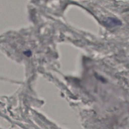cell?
<instances>
[{
  "instance_id": "obj_1",
  "label": "cell",
  "mask_w": 129,
  "mask_h": 129,
  "mask_svg": "<svg viewBox=\"0 0 129 129\" xmlns=\"http://www.w3.org/2000/svg\"><path fill=\"white\" fill-rule=\"evenodd\" d=\"M104 25L108 27H113L121 25V22L116 18L107 17L103 21Z\"/></svg>"
}]
</instances>
